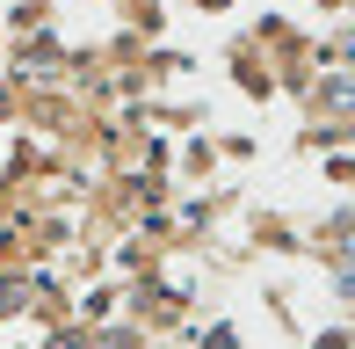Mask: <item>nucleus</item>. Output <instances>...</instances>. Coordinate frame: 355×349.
Here are the masks:
<instances>
[{
    "label": "nucleus",
    "mask_w": 355,
    "mask_h": 349,
    "mask_svg": "<svg viewBox=\"0 0 355 349\" xmlns=\"http://www.w3.org/2000/svg\"><path fill=\"white\" fill-rule=\"evenodd\" d=\"M327 109H355V81H341V88H327Z\"/></svg>",
    "instance_id": "obj_1"
},
{
    "label": "nucleus",
    "mask_w": 355,
    "mask_h": 349,
    "mask_svg": "<svg viewBox=\"0 0 355 349\" xmlns=\"http://www.w3.org/2000/svg\"><path fill=\"white\" fill-rule=\"evenodd\" d=\"M334 58H341V66H355V37H341V44H334Z\"/></svg>",
    "instance_id": "obj_2"
}]
</instances>
